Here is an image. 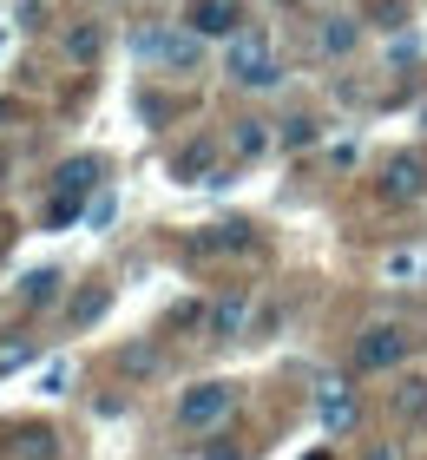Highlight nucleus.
<instances>
[{
	"instance_id": "6ab92c4d",
	"label": "nucleus",
	"mask_w": 427,
	"mask_h": 460,
	"mask_svg": "<svg viewBox=\"0 0 427 460\" xmlns=\"http://www.w3.org/2000/svg\"><path fill=\"white\" fill-rule=\"evenodd\" d=\"M355 47V20H329L323 27V53H349Z\"/></svg>"
},
{
	"instance_id": "423d86ee",
	"label": "nucleus",
	"mask_w": 427,
	"mask_h": 460,
	"mask_svg": "<svg viewBox=\"0 0 427 460\" xmlns=\"http://www.w3.org/2000/svg\"><path fill=\"white\" fill-rule=\"evenodd\" d=\"M184 33H198V40H237L244 33V0H184Z\"/></svg>"
},
{
	"instance_id": "dca6fc26",
	"label": "nucleus",
	"mask_w": 427,
	"mask_h": 460,
	"mask_svg": "<svg viewBox=\"0 0 427 460\" xmlns=\"http://www.w3.org/2000/svg\"><path fill=\"white\" fill-rule=\"evenodd\" d=\"M7 454H13V460H59V434H53V428H20Z\"/></svg>"
},
{
	"instance_id": "2eb2a0df",
	"label": "nucleus",
	"mask_w": 427,
	"mask_h": 460,
	"mask_svg": "<svg viewBox=\"0 0 427 460\" xmlns=\"http://www.w3.org/2000/svg\"><path fill=\"white\" fill-rule=\"evenodd\" d=\"M270 119H237V125H230V158H263L270 152Z\"/></svg>"
},
{
	"instance_id": "1a4fd4ad",
	"label": "nucleus",
	"mask_w": 427,
	"mask_h": 460,
	"mask_svg": "<svg viewBox=\"0 0 427 460\" xmlns=\"http://www.w3.org/2000/svg\"><path fill=\"white\" fill-rule=\"evenodd\" d=\"M388 414L401 421V434H427V375H401L388 388Z\"/></svg>"
},
{
	"instance_id": "ddd939ff",
	"label": "nucleus",
	"mask_w": 427,
	"mask_h": 460,
	"mask_svg": "<svg viewBox=\"0 0 427 460\" xmlns=\"http://www.w3.org/2000/svg\"><path fill=\"white\" fill-rule=\"evenodd\" d=\"M316 408H323V428H329V434H355V421H361L355 394L342 388V382H323V402H316Z\"/></svg>"
},
{
	"instance_id": "39448f33",
	"label": "nucleus",
	"mask_w": 427,
	"mask_h": 460,
	"mask_svg": "<svg viewBox=\"0 0 427 460\" xmlns=\"http://www.w3.org/2000/svg\"><path fill=\"white\" fill-rule=\"evenodd\" d=\"M375 191H381V204H414V198H427V158L421 152H395L388 164H381Z\"/></svg>"
},
{
	"instance_id": "0eeeda50",
	"label": "nucleus",
	"mask_w": 427,
	"mask_h": 460,
	"mask_svg": "<svg viewBox=\"0 0 427 460\" xmlns=\"http://www.w3.org/2000/svg\"><path fill=\"white\" fill-rule=\"evenodd\" d=\"M237 250H256V230H250L244 217L204 224V230H191V237H184V257H198V263H210V257H237Z\"/></svg>"
},
{
	"instance_id": "a211bd4d",
	"label": "nucleus",
	"mask_w": 427,
	"mask_h": 460,
	"mask_svg": "<svg viewBox=\"0 0 427 460\" xmlns=\"http://www.w3.org/2000/svg\"><path fill=\"white\" fill-rule=\"evenodd\" d=\"M99 47H105V40H99V27H93V20L67 33V59H79V66H93V59H99Z\"/></svg>"
},
{
	"instance_id": "f257e3e1",
	"label": "nucleus",
	"mask_w": 427,
	"mask_h": 460,
	"mask_svg": "<svg viewBox=\"0 0 427 460\" xmlns=\"http://www.w3.org/2000/svg\"><path fill=\"white\" fill-rule=\"evenodd\" d=\"M99 178H105V164H99L93 152L59 164V172H53V204H47V224H53V230L79 224V217H85V204H93V191H99Z\"/></svg>"
},
{
	"instance_id": "4be33fe9",
	"label": "nucleus",
	"mask_w": 427,
	"mask_h": 460,
	"mask_svg": "<svg viewBox=\"0 0 427 460\" xmlns=\"http://www.w3.org/2000/svg\"><path fill=\"white\" fill-rule=\"evenodd\" d=\"M388 277H395V283L421 277V257H414V250H395V257H388Z\"/></svg>"
},
{
	"instance_id": "f8f14e48",
	"label": "nucleus",
	"mask_w": 427,
	"mask_h": 460,
	"mask_svg": "<svg viewBox=\"0 0 427 460\" xmlns=\"http://www.w3.org/2000/svg\"><path fill=\"white\" fill-rule=\"evenodd\" d=\"M59 283H67V277H59L53 263H40V270H27V277L13 283V296H20V309H53L59 303Z\"/></svg>"
},
{
	"instance_id": "4468645a",
	"label": "nucleus",
	"mask_w": 427,
	"mask_h": 460,
	"mask_svg": "<svg viewBox=\"0 0 427 460\" xmlns=\"http://www.w3.org/2000/svg\"><path fill=\"white\" fill-rule=\"evenodd\" d=\"M145 53H152V59H165V66H178V73H191V66H198V33H152V40H145Z\"/></svg>"
},
{
	"instance_id": "f03ea898",
	"label": "nucleus",
	"mask_w": 427,
	"mask_h": 460,
	"mask_svg": "<svg viewBox=\"0 0 427 460\" xmlns=\"http://www.w3.org/2000/svg\"><path fill=\"white\" fill-rule=\"evenodd\" d=\"M237 402H244V388L224 382V375L191 382V388L178 394V428H184V434H210V428H224L230 414H237Z\"/></svg>"
},
{
	"instance_id": "5701e85b",
	"label": "nucleus",
	"mask_w": 427,
	"mask_h": 460,
	"mask_svg": "<svg viewBox=\"0 0 427 460\" xmlns=\"http://www.w3.org/2000/svg\"><path fill=\"white\" fill-rule=\"evenodd\" d=\"M361 460H401V441H369V447H361Z\"/></svg>"
},
{
	"instance_id": "6e6552de",
	"label": "nucleus",
	"mask_w": 427,
	"mask_h": 460,
	"mask_svg": "<svg viewBox=\"0 0 427 460\" xmlns=\"http://www.w3.org/2000/svg\"><path fill=\"white\" fill-rule=\"evenodd\" d=\"M250 289H230V296H218V303H210L204 309V342H237V336H250Z\"/></svg>"
},
{
	"instance_id": "393cba45",
	"label": "nucleus",
	"mask_w": 427,
	"mask_h": 460,
	"mask_svg": "<svg viewBox=\"0 0 427 460\" xmlns=\"http://www.w3.org/2000/svg\"><path fill=\"white\" fill-rule=\"evenodd\" d=\"M309 460H329V454H309Z\"/></svg>"
},
{
	"instance_id": "b1692460",
	"label": "nucleus",
	"mask_w": 427,
	"mask_h": 460,
	"mask_svg": "<svg viewBox=\"0 0 427 460\" xmlns=\"http://www.w3.org/2000/svg\"><path fill=\"white\" fill-rule=\"evenodd\" d=\"M0 119H13V99H0Z\"/></svg>"
},
{
	"instance_id": "412c9836",
	"label": "nucleus",
	"mask_w": 427,
	"mask_h": 460,
	"mask_svg": "<svg viewBox=\"0 0 427 460\" xmlns=\"http://www.w3.org/2000/svg\"><path fill=\"white\" fill-rule=\"evenodd\" d=\"M20 362H33V342L27 336H7V342H0V375L20 368Z\"/></svg>"
},
{
	"instance_id": "20e7f679",
	"label": "nucleus",
	"mask_w": 427,
	"mask_h": 460,
	"mask_svg": "<svg viewBox=\"0 0 427 460\" xmlns=\"http://www.w3.org/2000/svg\"><path fill=\"white\" fill-rule=\"evenodd\" d=\"M224 73L237 79V86H276L283 79V66H276V47H270V33H256V27H244L237 40H224Z\"/></svg>"
},
{
	"instance_id": "f3484780",
	"label": "nucleus",
	"mask_w": 427,
	"mask_h": 460,
	"mask_svg": "<svg viewBox=\"0 0 427 460\" xmlns=\"http://www.w3.org/2000/svg\"><path fill=\"white\" fill-rule=\"evenodd\" d=\"M119 368H125V375H138V382H145V375H158V368H165V355H158V342H132V349L119 355Z\"/></svg>"
},
{
	"instance_id": "9b49d317",
	"label": "nucleus",
	"mask_w": 427,
	"mask_h": 460,
	"mask_svg": "<svg viewBox=\"0 0 427 460\" xmlns=\"http://www.w3.org/2000/svg\"><path fill=\"white\" fill-rule=\"evenodd\" d=\"M59 309H67V329H93L105 309H112V289H105V283H79Z\"/></svg>"
},
{
	"instance_id": "7ed1b4c3",
	"label": "nucleus",
	"mask_w": 427,
	"mask_h": 460,
	"mask_svg": "<svg viewBox=\"0 0 427 460\" xmlns=\"http://www.w3.org/2000/svg\"><path fill=\"white\" fill-rule=\"evenodd\" d=\"M408 355H414V336H408L401 323H369V329L349 342V368H355V375H395Z\"/></svg>"
},
{
	"instance_id": "9d476101",
	"label": "nucleus",
	"mask_w": 427,
	"mask_h": 460,
	"mask_svg": "<svg viewBox=\"0 0 427 460\" xmlns=\"http://www.w3.org/2000/svg\"><path fill=\"white\" fill-rule=\"evenodd\" d=\"M171 178L178 184H218V145L210 138H191L171 152Z\"/></svg>"
},
{
	"instance_id": "aec40b11",
	"label": "nucleus",
	"mask_w": 427,
	"mask_h": 460,
	"mask_svg": "<svg viewBox=\"0 0 427 460\" xmlns=\"http://www.w3.org/2000/svg\"><path fill=\"white\" fill-rule=\"evenodd\" d=\"M289 145V152H303V145H316V119H283V132H276Z\"/></svg>"
}]
</instances>
